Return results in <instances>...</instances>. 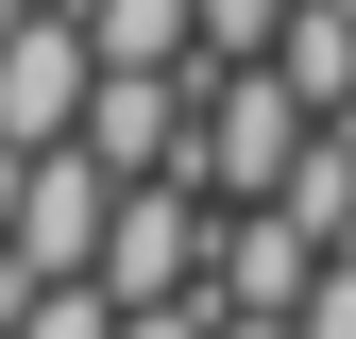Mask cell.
I'll return each mask as SVG.
<instances>
[{"label":"cell","instance_id":"6da1fadb","mask_svg":"<svg viewBox=\"0 0 356 339\" xmlns=\"http://www.w3.org/2000/svg\"><path fill=\"white\" fill-rule=\"evenodd\" d=\"M305 136H323V102H305V85L254 51V68H204V153H187V170H204L220 204H272Z\"/></svg>","mask_w":356,"mask_h":339},{"label":"cell","instance_id":"7a4b0ae2","mask_svg":"<svg viewBox=\"0 0 356 339\" xmlns=\"http://www.w3.org/2000/svg\"><path fill=\"white\" fill-rule=\"evenodd\" d=\"M85 102H102V34H85V0L0 17V136L51 153V136H85Z\"/></svg>","mask_w":356,"mask_h":339},{"label":"cell","instance_id":"3957f363","mask_svg":"<svg viewBox=\"0 0 356 339\" xmlns=\"http://www.w3.org/2000/svg\"><path fill=\"white\" fill-rule=\"evenodd\" d=\"M102 238H119V170L85 136H51L17 170V254H34V272H102Z\"/></svg>","mask_w":356,"mask_h":339},{"label":"cell","instance_id":"277c9868","mask_svg":"<svg viewBox=\"0 0 356 339\" xmlns=\"http://www.w3.org/2000/svg\"><path fill=\"white\" fill-rule=\"evenodd\" d=\"M305 272H323V238H305L289 204H220V254H204L220 306H305Z\"/></svg>","mask_w":356,"mask_h":339},{"label":"cell","instance_id":"5b68a950","mask_svg":"<svg viewBox=\"0 0 356 339\" xmlns=\"http://www.w3.org/2000/svg\"><path fill=\"white\" fill-rule=\"evenodd\" d=\"M272 68L305 85L323 119H356V0H289V34H272Z\"/></svg>","mask_w":356,"mask_h":339},{"label":"cell","instance_id":"8992f818","mask_svg":"<svg viewBox=\"0 0 356 339\" xmlns=\"http://www.w3.org/2000/svg\"><path fill=\"white\" fill-rule=\"evenodd\" d=\"M102 68H204V0H85Z\"/></svg>","mask_w":356,"mask_h":339},{"label":"cell","instance_id":"52a82bcc","mask_svg":"<svg viewBox=\"0 0 356 339\" xmlns=\"http://www.w3.org/2000/svg\"><path fill=\"white\" fill-rule=\"evenodd\" d=\"M17 339H119V288H102V272H51V288L17 306Z\"/></svg>","mask_w":356,"mask_h":339},{"label":"cell","instance_id":"ba28073f","mask_svg":"<svg viewBox=\"0 0 356 339\" xmlns=\"http://www.w3.org/2000/svg\"><path fill=\"white\" fill-rule=\"evenodd\" d=\"M272 34H289V0H204V68H254Z\"/></svg>","mask_w":356,"mask_h":339},{"label":"cell","instance_id":"9c48e42d","mask_svg":"<svg viewBox=\"0 0 356 339\" xmlns=\"http://www.w3.org/2000/svg\"><path fill=\"white\" fill-rule=\"evenodd\" d=\"M119 339H220V288H153V306H119Z\"/></svg>","mask_w":356,"mask_h":339},{"label":"cell","instance_id":"30bf717a","mask_svg":"<svg viewBox=\"0 0 356 339\" xmlns=\"http://www.w3.org/2000/svg\"><path fill=\"white\" fill-rule=\"evenodd\" d=\"M289 322H305V339H356V238L323 254V272H305V306H289Z\"/></svg>","mask_w":356,"mask_h":339},{"label":"cell","instance_id":"8fae6325","mask_svg":"<svg viewBox=\"0 0 356 339\" xmlns=\"http://www.w3.org/2000/svg\"><path fill=\"white\" fill-rule=\"evenodd\" d=\"M220 339H305V322L289 306H220Z\"/></svg>","mask_w":356,"mask_h":339}]
</instances>
